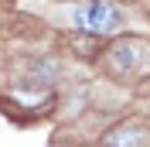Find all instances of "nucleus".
I'll return each mask as SVG.
<instances>
[{
	"label": "nucleus",
	"instance_id": "obj_1",
	"mask_svg": "<svg viewBox=\"0 0 150 147\" xmlns=\"http://www.w3.org/2000/svg\"><path fill=\"white\" fill-rule=\"evenodd\" d=\"M75 28L92 34V38H109L123 28V14L109 0H89V4H82L75 10Z\"/></svg>",
	"mask_w": 150,
	"mask_h": 147
},
{
	"label": "nucleus",
	"instance_id": "obj_2",
	"mask_svg": "<svg viewBox=\"0 0 150 147\" xmlns=\"http://www.w3.org/2000/svg\"><path fill=\"white\" fill-rule=\"evenodd\" d=\"M106 147H143V133L120 127V130H112L109 137H106Z\"/></svg>",
	"mask_w": 150,
	"mask_h": 147
},
{
	"label": "nucleus",
	"instance_id": "obj_3",
	"mask_svg": "<svg viewBox=\"0 0 150 147\" xmlns=\"http://www.w3.org/2000/svg\"><path fill=\"white\" fill-rule=\"evenodd\" d=\"M137 58H140V41L116 48V69H133V62H137Z\"/></svg>",
	"mask_w": 150,
	"mask_h": 147
}]
</instances>
